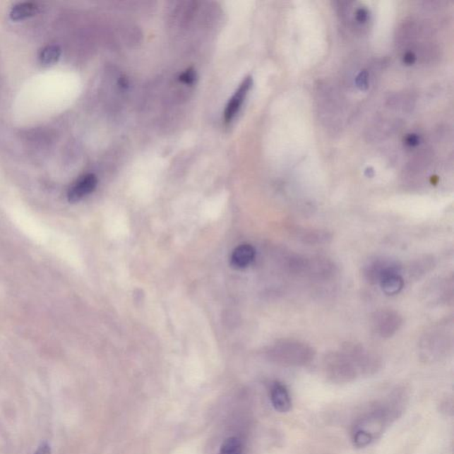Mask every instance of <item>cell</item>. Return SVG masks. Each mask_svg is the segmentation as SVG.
I'll use <instances>...</instances> for the list:
<instances>
[{
  "label": "cell",
  "mask_w": 454,
  "mask_h": 454,
  "mask_svg": "<svg viewBox=\"0 0 454 454\" xmlns=\"http://www.w3.org/2000/svg\"><path fill=\"white\" fill-rule=\"evenodd\" d=\"M179 80L186 85H192L196 80V71L195 69L190 68L186 69L182 75H180Z\"/></svg>",
  "instance_id": "8fae6325"
},
{
  "label": "cell",
  "mask_w": 454,
  "mask_h": 454,
  "mask_svg": "<svg viewBox=\"0 0 454 454\" xmlns=\"http://www.w3.org/2000/svg\"><path fill=\"white\" fill-rule=\"evenodd\" d=\"M97 183H98V180H97L95 175L83 176L69 189L68 192L69 202L77 203L86 196L90 195L96 189Z\"/></svg>",
  "instance_id": "7a4b0ae2"
},
{
  "label": "cell",
  "mask_w": 454,
  "mask_h": 454,
  "mask_svg": "<svg viewBox=\"0 0 454 454\" xmlns=\"http://www.w3.org/2000/svg\"><path fill=\"white\" fill-rule=\"evenodd\" d=\"M371 441H372V436L369 433L362 431L355 433L354 443L356 446L365 447L369 446Z\"/></svg>",
  "instance_id": "30bf717a"
},
{
  "label": "cell",
  "mask_w": 454,
  "mask_h": 454,
  "mask_svg": "<svg viewBox=\"0 0 454 454\" xmlns=\"http://www.w3.org/2000/svg\"><path fill=\"white\" fill-rule=\"evenodd\" d=\"M407 143L410 145H415L418 144V138L415 135H410L407 138Z\"/></svg>",
  "instance_id": "2e32d148"
},
{
  "label": "cell",
  "mask_w": 454,
  "mask_h": 454,
  "mask_svg": "<svg viewBox=\"0 0 454 454\" xmlns=\"http://www.w3.org/2000/svg\"><path fill=\"white\" fill-rule=\"evenodd\" d=\"M271 401L273 407L280 412H287L292 407L289 390L280 383H275L271 389Z\"/></svg>",
  "instance_id": "277c9868"
},
{
  "label": "cell",
  "mask_w": 454,
  "mask_h": 454,
  "mask_svg": "<svg viewBox=\"0 0 454 454\" xmlns=\"http://www.w3.org/2000/svg\"><path fill=\"white\" fill-rule=\"evenodd\" d=\"M367 81H369V79H367V74L366 72L360 73L359 77L357 78V84H358V86L362 89L367 88Z\"/></svg>",
  "instance_id": "4fadbf2b"
},
{
  "label": "cell",
  "mask_w": 454,
  "mask_h": 454,
  "mask_svg": "<svg viewBox=\"0 0 454 454\" xmlns=\"http://www.w3.org/2000/svg\"><path fill=\"white\" fill-rule=\"evenodd\" d=\"M61 56V48L57 46L44 47L40 54V61L44 65L55 64Z\"/></svg>",
  "instance_id": "9c48e42d"
},
{
  "label": "cell",
  "mask_w": 454,
  "mask_h": 454,
  "mask_svg": "<svg viewBox=\"0 0 454 454\" xmlns=\"http://www.w3.org/2000/svg\"><path fill=\"white\" fill-rule=\"evenodd\" d=\"M379 282L383 292L390 296L400 293L405 285L404 280L398 275V270L387 273L381 278Z\"/></svg>",
  "instance_id": "8992f818"
},
{
  "label": "cell",
  "mask_w": 454,
  "mask_h": 454,
  "mask_svg": "<svg viewBox=\"0 0 454 454\" xmlns=\"http://www.w3.org/2000/svg\"><path fill=\"white\" fill-rule=\"evenodd\" d=\"M35 454H52V449L49 443L47 442H42L40 446L37 447V450Z\"/></svg>",
  "instance_id": "7c38bea8"
},
{
  "label": "cell",
  "mask_w": 454,
  "mask_h": 454,
  "mask_svg": "<svg viewBox=\"0 0 454 454\" xmlns=\"http://www.w3.org/2000/svg\"><path fill=\"white\" fill-rule=\"evenodd\" d=\"M401 318L393 311H382L376 318V331L384 337H389L400 328Z\"/></svg>",
  "instance_id": "3957f363"
},
{
  "label": "cell",
  "mask_w": 454,
  "mask_h": 454,
  "mask_svg": "<svg viewBox=\"0 0 454 454\" xmlns=\"http://www.w3.org/2000/svg\"><path fill=\"white\" fill-rule=\"evenodd\" d=\"M220 454H244V446L240 439L232 436L222 443Z\"/></svg>",
  "instance_id": "ba28073f"
},
{
  "label": "cell",
  "mask_w": 454,
  "mask_h": 454,
  "mask_svg": "<svg viewBox=\"0 0 454 454\" xmlns=\"http://www.w3.org/2000/svg\"><path fill=\"white\" fill-rule=\"evenodd\" d=\"M253 85L251 77H247L242 81L240 86L235 92L234 95L232 97L228 102L227 109L225 110L224 119L225 122L229 123L237 115L239 110H240L242 103H244L246 95H248L249 90H251Z\"/></svg>",
  "instance_id": "6da1fadb"
},
{
  "label": "cell",
  "mask_w": 454,
  "mask_h": 454,
  "mask_svg": "<svg viewBox=\"0 0 454 454\" xmlns=\"http://www.w3.org/2000/svg\"><path fill=\"white\" fill-rule=\"evenodd\" d=\"M404 61L405 64H414L415 61L414 54L412 53H407V54L405 55Z\"/></svg>",
  "instance_id": "9a60e30c"
},
{
  "label": "cell",
  "mask_w": 454,
  "mask_h": 454,
  "mask_svg": "<svg viewBox=\"0 0 454 454\" xmlns=\"http://www.w3.org/2000/svg\"><path fill=\"white\" fill-rule=\"evenodd\" d=\"M256 256L255 249L249 244L239 246L234 249L231 256L232 265L237 268H247L254 260Z\"/></svg>",
  "instance_id": "5b68a950"
},
{
  "label": "cell",
  "mask_w": 454,
  "mask_h": 454,
  "mask_svg": "<svg viewBox=\"0 0 454 454\" xmlns=\"http://www.w3.org/2000/svg\"><path fill=\"white\" fill-rule=\"evenodd\" d=\"M37 6L34 3L24 2L13 6L10 16L13 20H20L36 15Z\"/></svg>",
  "instance_id": "52a82bcc"
},
{
  "label": "cell",
  "mask_w": 454,
  "mask_h": 454,
  "mask_svg": "<svg viewBox=\"0 0 454 454\" xmlns=\"http://www.w3.org/2000/svg\"><path fill=\"white\" fill-rule=\"evenodd\" d=\"M356 16L357 20H358L359 23H365L367 18H369V13H367L366 9L362 8L358 10Z\"/></svg>",
  "instance_id": "5bb4252c"
}]
</instances>
